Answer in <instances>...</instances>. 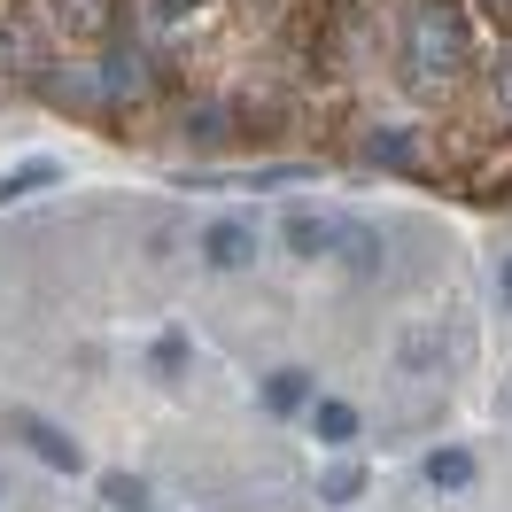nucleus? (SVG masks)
Segmentation results:
<instances>
[{
  "label": "nucleus",
  "instance_id": "obj_11",
  "mask_svg": "<svg viewBox=\"0 0 512 512\" xmlns=\"http://www.w3.org/2000/svg\"><path fill=\"white\" fill-rule=\"evenodd\" d=\"M55 179H63V163H16V171H0V210H8V202H24V194H39V187H55Z\"/></svg>",
  "mask_w": 512,
  "mask_h": 512
},
{
  "label": "nucleus",
  "instance_id": "obj_17",
  "mask_svg": "<svg viewBox=\"0 0 512 512\" xmlns=\"http://www.w3.org/2000/svg\"><path fill=\"white\" fill-rule=\"evenodd\" d=\"M148 365H156V373H187V334H163Z\"/></svg>",
  "mask_w": 512,
  "mask_h": 512
},
{
  "label": "nucleus",
  "instance_id": "obj_12",
  "mask_svg": "<svg viewBox=\"0 0 512 512\" xmlns=\"http://www.w3.org/2000/svg\"><path fill=\"white\" fill-rule=\"evenodd\" d=\"M0 78H47V70H39V47L16 32V24H0Z\"/></svg>",
  "mask_w": 512,
  "mask_h": 512
},
{
  "label": "nucleus",
  "instance_id": "obj_6",
  "mask_svg": "<svg viewBox=\"0 0 512 512\" xmlns=\"http://www.w3.org/2000/svg\"><path fill=\"white\" fill-rule=\"evenodd\" d=\"M202 256H210L218 272H241V264L256 256V225L249 218H210L202 225Z\"/></svg>",
  "mask_w": 512,
  "mask_h": 512
},
{
  "label": "nucleus",
  "instance_id": "obj_10",
  "mask_svg": "<svg viewBox=\"0 0 512 512\" xmlns=\"http://www.w3.org/2000/svg\"><path fill=\"white\" fill-rule=\"evenodd\" d=\"M357 427H365V419L350 412V404H342V396H319V404H311V435H319V443H357Z\"/></svg>",
  "mask_w": 512,
  "mask_h": 512
},
{
  "label": "nucleus",
  "instance_id": "obj_8",
  "mask_svg": "<svg viewBox=\"0 0 512 512\" xmlns=\"http://www.w3.org/2000/svg\"><path fill=\"white\" fill-rule=\"evenodd\" d=\"M311 404H319V388H311V373H303V365L264 373V412H272V419H311Z\"/></svg>",
  "mask_w": 512,
  "mask_h": 512
},
{
  "label": "nucleus",
  "instance_id": "obj_2",
  "mask_svg": "<svg viewBox=\"0 0 512 512\" xmlns=\"http://www.w3.org/2000/svg\"><path fill=\"white\" fill-rule=\"evenodd\" d=\"M218 0H132V32H140V47H163L171 32H187V24H202Z\"/></svg>",
  "mask_w": 512,
  "mask_h": 512
},
{
  "label": "nucleus",
  "instance_id": "obj_19",
  "mask_svg": "<svg viewBox=\"0 0 512 512\" xmlns=\"http://www.w3.org/2000/svg\"><path fill=\"white\" fill-rule=\"evenodd\" d=\"M497 303H505V311H512V256H505V264H497Z\"/></svg>",
  "mask_w": 512,
  "mask_h": 512
},
{
  "label": "nucleus",
  "instance_id": "obj_3",
  "mask_svg": "<svg viewBox=\"0 0 512 512\" xmlns=\"http://www.w3.org/2000/svg\"><path fill=\"white\" fill-rule=\"evenodd\" d=\"M334 264L350 272V288H373L381 280V233L365 218H342V233H334Z\"/></svg>",
  "mask_w": 512,
  "mask_h": 512
},
{
  "label": "nucleus",
  "instance_id": "obj_5",
  "mask_svg": "<svg viewBox=\"0 0 512 512\" xmlns=\"http://www.w3.org/2000/svg\"><path fill=\"white\" fill-rule=\"evenodd\" d=\"M365 163H373V171H419V163H427V140H419L412 125H373L365 132Z\"/></svg>",
  "mask_w": 512,
  "mask_h": 512
},
{
  "label": "nucleus",
  "instance_id": "obj_7",
  "mask_svg": "<svg viewBox=\"0 0 512 512\" xmlns=\"http://www.w3.org/2000/svg\"><path fill=\"white\" fill-rule=\"evenodd\" d=\"M16 435H24V450H32L47 474H86V458H78V443H70L63 427H47V419H16Z\"/></svg>",
  "mask_w": 512,
  "mask_h": 512
},
{
  "label": "nucleus",
  "instance_id": "obj_14",
  "mask_svg": "<svg viewBox=\"0 0 512 512\" xmlns=\"http://www.w3.org/2000/svg\"><path fill=\"white\" fill-rule=\"evenodd\" d=\"M101 497H109L117 512H148V481L140 474H101Z\"/></svg>",
  "mask_w": 512,
  "mask_h": 512
},
{
  "label": "nucleus",
  "instance_id": "obj_18",
  "mask_svg": "<svg viewBox=\"0 0 512 512\" xmlns=\"http://www.w3.org/2000/svg\"><path fill=\"white\" fill-rule=\"evenodd\" d=\"M404 373H435V334H404Z\"/></svg>",
  "mask_w": 512,
  "mask_h": 512
},
{
  "label": "nucleus",
  "instance_id": "obj_4",
  "mask_svg": "<svg viewBox=\"0 0 512 512\" xmlns=\"http://www.w3.org/2000/svg\"><path fill=\"white\" fill-rule=\"evenodd\" d=\"M334 233H342V218H334V210H311V202H295L288 218H280L288 256H334Z\"/></svg>",
  "mask_w": 512,
  "mask_h": 512
},
{
  "label": "nucleus",
  "instance_id": "obj_13",
  "mask_svg": "<svg viewBox=\"0 0 512 512\" xmlns=\"http://www.w3.org/2000/svg\"><path fill=\"white\" fill-rule=\"evenodd\" d=\"M319 497H326V505H357V497H365V466H334V474H319Z\"/></svg>",
  "mask_w": 512,
  "mask_h": 512
},
{
  "label": "nucleus",
  "instance_id": "obj_9",
  "mask_svg": "<svg viewBox=\"0 0 512 512\" xmlns=\"http://www.w3.org/2000/svg\"><path fill=\"white\" fill-rule=\"evenodd\" d=\"M419 474H427V489H443V497H458V489H474V450L443 443V450H427V458H419Z\"/></svg>",
  "mask_w": 512,
  "mask_h": 512
},
{
  "label": "nucleus",
  "instance_id": "obj_15",
  "mask_svg": "<svg viewBox=\"0 0 512 512\" xmlns=\"http://www.w3.org/2000/svg\"><path fill=\"white\" fill-rule=\"evenodd\" d=\"M489 109L512 125V39L497 47V63H489Z\"/></svg>",
  "mask_w": 512,
  "mask_h": 512
},
{
  "label": "nucleus",
  "instance_id": "obj_16",
  "mask_svg": "<svg viewBox=\"0 0 512 512\" xmlns=\"http://www.w3.org/2000/svg\"><path fill=\"white\" fill-rule=\"evenodd\" d=\"M187 132H194V140H233V132H241V117L210 101V109H194V117H187Z\"/></svg>",
  "mask_w": 512,
  "mask_h": 512
},
{
  "label": "nucleus",
  "instance_id": "obj_1",
  "mask_svg": "<svg viewBox=\"0 0 512 512\" xmlns=\"http://www.w3.org/2000/svg\"><path fill=\"white\" fill-rule=\"evenodd\" d=\"M481 63V24L466 0H412L404 39H396V86L412 101H443L458 94Z\"/></svg>",
  "mask_w": 512,
  "mask_h": 512
}]
</instances>
